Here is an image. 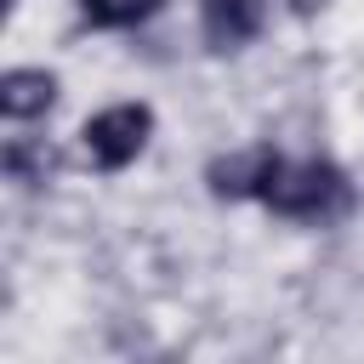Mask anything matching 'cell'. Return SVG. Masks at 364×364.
<instances>
[{"label": "cell", "instance_id": "5b68a950", "mask_svg": "<svg viewBox=\"0 0 364 364\" xmlns=\"http://www.w3.org/2000/svg\"><path fill=\"white\" fill-rule=\"evenodd\" d=\"M267 159H273V148H250V154H228V159H216V165L205 171V176H210V193H216V199H256Z\"/></svg>", "mask_w": 364, "mask_h": 364}, {"label": "cell", "instance_id": "3957f363", "mask_svg": "<svg viewBox=\"0 0 364 364\" xmlns=\"http://www.w3.org/2000/svg\"><path fill=\"white\" fill-rule=\"evenodd\" d=\"M267 0H199V34L210 51H239L262 34Z\"/></svg>", "mask_w": 364, "mask_h": 364}, {"label": "cell", "instance_id": "6da1fadb", "mask_svg": "<svg viewBox=\"0 0 364 364\" xmlns=\"http://www.w3.org/2000/svg\"><path fill=\"white\" fill-rule=\"evenodd\" d=\"M256 199L279 216H296V222H318V216H336L347 205V176L330 165V159H267L262 171V188Z\"/></svg>", "mask_w": 364, "mask_h": 364}, {"label": "cell", "instance_id": "52a82bcc", "mask_svg": "<svg viewBox=\"0 0 364 364\" xmlns=\"http://www.w3.org/2000/svg\"><path fill=\"white\" fill-rule=\"evenodd\" d=\"M51 165H57V159H51L46 142H11V148H6V176H11V182H28V188H34V182L51 176Z\"/></svg>", "mask_w": 364, "mask_h": 364}, {"label": "cell", "instance_id": "7a4b0ae2", "mask_svg": "<svg viewBox=\"0 0 364 364\" xmlns=\"http://www.w3.org/2000/svg\"><path fill=\"white\" fill-rule=\"evenodd\" d=\"M148 131H154V108L148 102H114L102 114L85 119V154L97 171H125L142 148H148Z\"/></svg>", "mask_w": 364, "mask_h": 364}, {"label": "cell", "instance_id": "277c9868", "mask_svg": "<svg viewBox=\"0 0 364 364\" xmlns=\"http://www.w3.org/2000/svg\"><path fill=\"white\" fill-rule=\"evenodd\" d=\"M51 102H57V74H46V68H11L0 80V108L11 125L51 114Z\"/></svg>", "mask_w": 364, "mask_h": 364}, {"label": "cell", "instance_id": "8992f818", "mask_svg": "<svg viewBox=\"0 0 364 364\" xmlns=\"http://www.w3.org/2000/svg\"><path fill=\"white\" fill-rule=\"evenodd\" d=\"M165 0H80V17L91 28H131L142 17H154Z\"/></svg>", "mask_w": 364, "mask_h": 364}]
</instances>
